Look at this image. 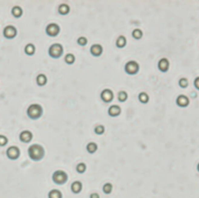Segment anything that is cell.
<instances>
[{"label":"cell","instance_id":"cell-1","mask_svg":"<svg viewBox=\"0 0 199 198\" xmlns=\"http://www.w3.org/2000/svg\"><path fill=\"white\" fill-rule=\"evenodd\" d=\"M28 155L30 159H32L33 161L35 162H38L41 161L45 155V150L39 144H34V145H31L28 148Z\"/></svg>","mask_w":199,"mask_h":198},{"label":"cell","instance_id":"cell-2","mask_svg":"<svg viewBox=\"0 0 199 198\" xmlns=\"http://www.w3.org/2000/svg\"><path fill=\"white\" fill-rule=\"evenodd\" d=\"M27 116L32 120L39 119L43 114V108L41 105L37 104L29 106L27 111Z\"/></svg>","mask_w":199,"mask_h":198},{"label":"cell","instance_id":"cell-3","mask_svg":"<svg viewBox=\"0 0 199 198\" xmlns=\"http://www.w3.org/2000/svg\"><path fill=\"white\" fill-rule=\"evenodd\" d=\"M68 175L63 170H56L52 175V180L57 185H63L68 180Z\"/></svg>","mask_w":199,"mask_h":198},{"label":"cell","instance_id":"cell-4","mask_svg":"<svg viewBox=\"0 0 199 198\" xmlns=\"http://www.w3.org/2000/svg\"><path fill=\"white\" fill-rule=\"evenodd\" d=\"M63 54V47L60 44H53L48 49V54L53 58H58Z\"/></svg>","mask_w":199,"mask_h":198},{"label":"cell","instance_id":"cell-5","mask_svg":"<svg viewBox=\"0 0 199 198\" xmlns=\"http://www.w3.org/2000/svg\"><path fill=\"white\" fill-rule=\"evenodd\" d=\"M20 155V150L17 146H10L6 150V156L10 160H16Z\"/></svg>","mask_w":199,"mask_h":198},{"label":"cell","instance_id":"cell-6","mask_svg":"<svg viewBox=\"0 0 199 198\" xmlns=\"http://www.w3.org/2000/svg\"><path fill=\"white\" fill-rule=\"evenodd\" d=\"M60 32V27L57 23H49L46 27V34L49 37H56Z\"/></svg>","mask_w":199,"mask_h":198},{"label":"cell","instance_id":"cell-7","mask_svg":"<svg viewBox=\"0 0 199 198\" xmlns=\"http://www.w3.org/2000/svg\"><path fill=\"white\" fill-rule=\"evenodd\" d=\"M139 66L138 64L134 61H130L128 63H126L124 66V70L129 75H134L136 74L138 71Z\"/></svg>","mask_w":199,"mask_h":198},{"label":"cell","instance_id":"cell-8","mask_svg":"<svg viewBox=\"0 0 199 198\" xmlns=\"http://www.w3.org/2000/svg\"><path fill=\"white\" fill-rule=\"evenodd\" d=\"M17 34V31L15 27L12 25L6 26L4 28L3 31V35L5 38L7 39H13Z\"/></svg>","mask_w":199,"mask_h":198},{"label":"cell","instance_id":"cell-9","mask_svg":"<svg viewBox=\"0 0 199 198\" xmlns=\"http://www.w3.org/2000/svg\"><path fill=\"white\" fill-rule=\"evenodd\" d=\"M101 98L104 103H110L113 100L114 93L109 89H104L101 93Z\"/></svg>","mask_w":199,"mask_h":198},{"label":"cell","instance_id":"cell-10","mask_svg":"<svg viewBox=\"0 0 199 198\" xmlns=\"http://www.w3.org/2000/svg\"><path fill=\"white\" fill-rule=\"evenodd\" d=\"M33 134L30 130H23L20 134V140L23 143H29L32 141Z\"/></svg>","mask_w":199,"mask_h":198},{"label":"cell","instance_id":"cell-11","mask_svg":"<svg viewBox=\"0 0 199 198\" xmlns=\"http://www.w3.org/2000/svg\"><path fill=\"white\" fill-rule=\"evenodd\" d=\"M90 53L94 57H99L103 53V47L99 44L93 45L90 48Z\"/></svg>","mask_w":199,"mask_h":198},{"label":"cell","instance_id":"cell-12","mask_svg":"<svg viewBox=\"0 0 199 198\" xmlns=\"http://www.w3.org/2000/svg\"><path fill=\"white\" fill-rule=\"evenodd\" d=\"M83 190V183L79 180H75L71 185V190L75 194H78Z\"/></svg>","mask_w":199,"mask_h":198},{"label":"cell","instance_id":"cell-13","mask_svg":"<svg viewBox=\"0 0 199 198\" xmlns=\"http://www.w3.org/2000/svg\"><path fill=\"white\" fill-rule=\"evenodd\" d=\"M121 107L118 105H112L108 110V114L111 117H117L121 114Z\"/></svg>","mask_w":199,"mask_h":198},{"label":"cell","instance_id":"cell-14","mask_svg":"<svg viewBox=\"0 0 199 198\" xmlns=\"http://www.w3.org/2000/svg\"><path fill=\"white\" fill-rule=\"evenodd\" d=\"M177 104L180 107H187L189 104V100L187 97L184 96V95H181L177 99Z\"/></svg>","mask_w":199,"mask_h":198},{"label":"cell","instance_id":"cell-15","mask_svg":"<svg viewBox=\"0 0 199 198\" xmlns=\"http://www.w3.org/2000/svg\"><path fill=\"white\" fill-rule=\"evenodd\" d=\"M158 67L160 71H167L169 68V61L167 58H162L158 64Z\"/></svg>","mask_w":199,"mask_h":198},{"label":"cell","instance_id":"cell-16","mask_svg":"<svg viewBox=\"0 0 199 198\" xmlns=\"http://www.w3.org/2000/svg\"><path fill=\"white\" fill-rule=\"evenodd\" d=\"M48 198H62L63 195L61 191L58 189H53L50 190L48 193Z\"/></svg>","mask_w":199,"mask_h":198},{"label":"cell","instance_id":"cell-17","mask_svg":"<svg viewBox=\"0 0 199 198\" xmlns=\"http://www.w3.org/2000/svg\"><path fill=\"white\" fill-rule=\"evenodd\" d=\"M36 82L38 86H44L45 85H46L48 79L45 74H39L36 78Z\"/></svg>","mask_w":199,"mask_h":198},{"label":"cell","instance_id":"cell-18","mask_svg":"<svg viewBox=\"0 0 199 198\" xmlns=\"http://www.w3.org/2000/svg\"><path fill=\"white\" fill-rule=\"evenodd\" d=\"M11 13L14 17L16 18H20V16L23 15V9L19 5H16V6H13L12 8V10H11Z\"/></svg>","mask_w":199,"mask_h":198},{"label":"cell","instance_id":"cell-19","mask_svg":"<svg viewBox=\"0 0 199 198\" xmlns=\"http://www.w3.org/2000/svg\"><path fill=\"white\" fill-rule=\"evenodd\" d=\"M70 11V7L69 5H67L65 3H62L58 6V13H60L62 16H65L67 15Z\"/></svg>","mask_w":199,"mask_h":198},{"label":"cell","instance_id":"cell-20","mask_svg":"<svg viewBox=\"0 0 199 198\" xmlns=\"http://www.w3.org/2000/svg\"><path fill=\"white\" fill-rule=\"evenodd\" d=\"M24 52H25V54H27V55H33L35 53V46L33 44H28L25 46Z\"/></svg>","mask_w":199,"mask_h":198},{"label":"cell","instance_id":"cell-21","mask_svg":"<svg viewBox=\"0 0 199 198\" xmlns=\"http://www.w3.org/2000/svg\"><path fill=\"white\" fill-rule=\"evenodd\" d=\"M97 148H98V146L95 142H90L86 145V150L90 154L95 153L97 151Z\"/></svg>","mask_w":199,"mask_h":198},{"label":"cell","instance_id":"cell-22","mask_svg":"<svg viewBox=\"0 0 199 198\" xmlns=\"http://www.w3.org/2000/svg\"><path fill=\"white\" fill-rule=\"evenodd\" d=\"M116 45L119 48H124V47L125 46L126 38H124V36H120V37H118V38L117 39Z\"/></svg>","mask_w":199,"mask_h":198},{"label":"cell","instance_id":"cell-23","mask_svg":"<svg viewBox=\"0 0 199 198\" xmlns=\"http://www.w3.org/2000/svg\"><path fill=\"white\" fill-rule=\"evenodd\" d=\"M103 192H104L105 194H110V193L112 192V190H113V185L111 183H106L103 186Z\"/></svg>","mask_w":199,"mask_h":198},{"label":"cell","instance_id":"cell-24","mask_svg":"<svg viewBox=\"0 0 199 198\" xmlns=\"http://www.w3.org/2000/svg\"><path fill=\"white\" fill-rule=\"evenodd\" d=\"M65 61L68 64H73L75 61V58L73 54H67L65 57Z\"/></svg>","mask_w":199,"mask_h":198},{"label":"cell","instance_id":"cell-25","mask_svg":"<svg viewBox=\"0 0 199 198\" xmlns=\"http://www.w3.org/2000/svg\"><path fill=\"white\" fill-rule=\"evenodd\" d=\"M86 170V165L83 163H80L76 166V171L79 173H84Z\"/></svg>","mask_w":199,"mask_h":198},{"label":"cell","instance_id":"cell-26","mask_svg":"<svg viewBox=\"0 0 199 198\" xmlns=\"http://www.w3.org/2000/svg\"><path fill=\"white\" fill-rule=\"evenodd\" d=\"M138 99H139L140 102H142V104H146L149 101V97L145 93H141L138 96Z\"/></svg>","mask_w":199,"mask_h":198},{"label":"cell","instance_id":"cell-27","mask_svg":"<svg viewBox=\"0 0 199 198\" xmlns=\"http://www.w3.org/2000/svg\"><path fill=\"white\" fill-rule=\"evenodd\" d=\"M118 98L120 102H124L128 98V94L126 92L124 91H121L118 93Z\"/></svg>","mask_w":199,"mask_h":198},{"label":"cell","instance_id":"cell-28","mask_svg":"<svg viewBox=\"0 0 199 198\" xmlns=\"http://www.w3.org/2000/svg\"><path fill=\"white\" fill-rule=\"evenodd\" d=\"M132 37L134 39H140L142 38V32L141 30L139 29H136V30H134L132 32Z\"/></svg>","mask_w":199,"mask_h":198},{"label":"cell","instance_id":"cell-29","mask_svg":"<svg viewBox=\"0 0 199 198\" xmlns=\"http://www.w3.org/2000/svg\"><path fill=\"white\" fill-rule=\"evenodd\" d=\"M104 130H105V128H104L103 125H98V126H97V127L94 128V132H95L97 134H99V135L104 134Z\"/></svg>","mask_w":199,"mask_h":198},{"label":"cell","instance_id":"cell-30","mask_svg":"<svg viewBox=\"0 0 199 198\" xmlns=\"http://www.w3.org/2000/svg\"><path fill=\"white\" fill-rule=\"evenodd\" d=\"M8 144V138L4 135H0V147H3Z\"/></svg>","mask_w":199,"mask_h":198},{"label":"cell","instance_id":"cell-31","mask_svg":"<svg viewBox=\"0 0 199 198\" xmlns=\"http://www.w3.org/2000/svg\"><path fill=\"white\" fill-rule=\"evenodd\" d=\"M87 42H88V41H87V39L85 37H80L77 40V43L80 46H85V45H86Z\"/></svg>","mask_w":199,"mask_h":198},{"label":"cell","instance_id":"cell-32","mask_svg":"<svg viewBox=\"0 0 199 198\" xmlns=\"http://www.w3.org/2000/svg\"><path fill=\"white\" fill-rule=\"evenodd\" d=\"M179 84L182 88H186L187 86H188V81H187V79L184 78V79H181V80H180Z\"/></svg>","mask_w":199,"mask_h":198},{"label":"cell","instance_id":"cell-33","mask_svg":"<svg viewBox=\"0 0 199 198\" xmlns=\"http://www.w3.org/2000/svg\"><path fill=\"white\" fill-rule=\"evenodd\" d=\"M90 198H100V195L97 193H92L90 194Z\"/></svg>","mask_w":199,"mask_h":198},{"label":"cell","instance_id":"cell-34","mask_svg":"<svg viewBox=\"0 0 199 198\" xmlns=\"http://www.w3.org/2000/svg\"><path fill=\"white\" fill-rule=\"evenodd\" d=\"M194 86L197 89H199V77L196 78L195 80H194Z\"/></svg>","mask_w":199,"mask_h":198},{"label":"cell","instance_id":"cell-35","mask_svg":"<svg viewBox=\"0 0 199 198\" xmlns=\"http://www.w3.org/2000/svg\"><path fill=\"white\" fill-rule=\"evenodd\" d=\"M197 170L199 171V163H198V165H197Z\"/></svg>","mask_w":199,"mask_h":198}]
</instances>
